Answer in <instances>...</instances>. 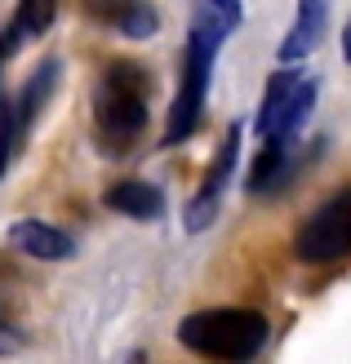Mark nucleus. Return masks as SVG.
<instances>
[{
  "instance_id": "20e7f679",
  "label": "nucleus",
  "mask_w": 351,
  "mask_h": 364,
  "mask_svg": "<svg viewBox=\"0 0 351 364\" xmlns=\"http://www.w3.org/2000/svg\"><path fill=\"white\" fill-rule=\"evenodd\" d=\"M320 98V76L307 71L303 63H281V71L267 80V94L253 116V138L258 142H303V129Z\"/></svg>"
},
{
  "instance_id": "f3484780",
  "label": "nucleus",
  "mask_w": 351,
  "mask_h": 364,
  "mask_svg": "<svg viewBox=\"0 0 351 364\" xmlns=\"http://www.w3.org/2000/svg\"><path fill=\"white\" fill-rule=\"evenodd\" d=\"M9 53H14V49H9V41H5V31H0V67H5ZM0 98H5V94H0Z\"/></svg>"
},
{
  "instance_id": "39448f33",
  "label": "nucleus",
  "mask_w": 351,
  "mask_h": 364,
  "mask_svg": "<svg viewBox=\"0 0 351 364\" xmlns=\"http://www.w3.org/2000/svg\"><path fill=\"white\" fill-rule=\"evenodd\" d=\"M293 258L307 267H334L351 258V182L303 218L298 235H293Z\"/></svg>"
},
{
  "instance_id": "f257e3e1",
  "label": "nucleus",
  "mask_w": 351,
  "mask_h": 364,
  "mask_svg": "<svg viewBox=\"0 0 351 364\" xmlns=\"http://www.w3.org/2000/svg\"><path fill=\"white\" fill-rule=\"evenodd\" d=\"M236 27L240 23L223 5H214V0H196L192 5L187 45H182V58H178V94H174L169 116H164V129H160V151H174V147L196 138L200 120H205V107H209L218 53H223V41Z\"/></svg>"
},
{
  "instance_id": "dca6fc26",
  "label": "nucleus",
  "mask_w": 351,
  "mask_h": 364,
  "mask_svg": "<svg viewBox=\"0 0 351 364\" xmlns=\"http://www.w3.org/2000/svg\"><path fill=\"white\" fill-rule=\"evenodd\" d=\"M342 58L351 63V18H347V23H342Z\"/></svg>"
},
{
  "instance_id": "9d476101",
  "label": "nucleus",
  "mask_w": 351,
  "mask_h": 364,
  "mask_svg": "<svg viewBox=\"0 0 351 364\" xmlns=\"http://www.w3.org/2000/svg\"><path fill=\"white\" fill-rule=\"evenodd\" d=\"M103 205L112 213H125L134 218V223H160L164 213H169V200H164V187L147 178H125V182H112V187L103 191Z\"/></svg>"
},
{
  "instance_id": "1a4fd4ad",
  "label": "nucleus",
  "mask_w": 351,
  "mask_h": 364,
  "mask_svg": "<svg viewBox=\"0 0 351 364\" xmlns=\"http://www.w3.org/2000/svg\"><path fill=\"white\" fill-rule=\"evenodd\" d=\"M5 240H9V249H18L23 258H36V262H67L76 253V240L63 227L45 223V218H14Z\"/></svg>"
},
{
  "instance_id": "2eb2a0df",
  "label": "nucleus",
  "mask_w": 351,
  "mask_h": 364,
  "mask_svg": "<svg viewBox=\"0 0 351 364\" xmlns=\"http://www.w3.org/2000/svg\"><path fill=\"white\" fill-rule=\"evenodd\" d=\"M27 347V338L18 333V324L9 320V311L0 306V355H9V351H23Z\"/></svg>"
},
{
  "instance_id": "ddd939ff",
  "label": "nucleus",
  "mask_w": 351,
  "mask_h": 364,
  "mask_svg": "<svg viewBox=\"0 0 351 364\" xmlns=\"http://www.w3.org/2000/svg\"><path fill=\"white\" fill-rule=\"evenodd\" d=\"M58 5H63V0H18V5H14V23L5 27L9 49L36 41V36H45L53 27V18H58Z\"/></svg>"
},
{
  "instance_id": "7ed1b4c3",
  "label": "nucleus",
  "mask_w": 351,
  "mask_h": 364,
  "mask_svg": "<svg viewBox=\"0 0 351 364\" xmlns=\"http://www.w3.org/2000/svg\"><path fill=\"white\" fill-rule=\"evenodd\" d=\"M267 338H271V320L258 306H205V311L182 316L178 324V342L192 355L227 360V364H245L263 355Z\"/></svg>"
},
{
  "instance_id": "0eeeda50",
  "label": "nucleus",
  "mask_w": 351,
  "mask_h": 364,
  "mask_svg": "<svg viewBox=\"0 0 351 364\" xmlns=\"http://www.w3.org/2000/svg\"><path fill=\"white\" fill-rule=\"evenodd\" d=\"M325 151V142H258V156L249 165L245 191L249 196H281L303 178V169Z\"/></svg>"
},
{
  "instance_id": "f8f14e48",
  "label": "nucleus",
  "mask_w": 351,
  "mask_h": 364,
  "mask_svg": "<svg viewBox=\"0 0 351 364\" xmlns=\"http://www.w3.org/2000/svg\"><path fill=\"white\" fill-rule=\"evenodd\" d=\"M58 76H63V63H58V58H45V63L27 76L23 94L14 98V112H18V129H23V138L36 129V120L45 116V107H49V98H53V89H58Z\"/></svg>"
},
{
  "instance_id": "4468645a",
  "label": "nucleus",
  "mask_w": 351,
  "mask_h": 364,
  "mask_svg": "<svg viewBox=\"0 0 351 364\" xmlns=\"http://www.w3.org/2000/svg\"><path fill=\"white\" fill-rule=\"evenodd\" d=\"M23 142V129H18V112H14V98H0V178L9 173V160Z\"/></svg>"
},
{
  "instance_id": "9b49d317",
  "label": "nucleus",
  "mask_w": 351,
  "mask_h": 364,
  "mask_svg": "<svg viewBox=\"0 0 351 364\" xmlns=\"http://www.w3.org/2000/svg\"><path fill=\"white\" fill-rule=\"evenodd\" d=\"M329 5H334V0H298V14H293V27L285 31L281 49H276V63H303L307 53L325 41Z\"/></svg>"
},
{
  "instance_id": "f03ea898",
  "label": "nucleus",
  "mask_w": 351,
  "mask_h": 364,
  "mask_svg": "<svg viewBox=\"0 0 351 364\" xmlns=\"http://www.w3.org/2000/svg\"><path fill=\"white\" fill-rule=\"evenodd\" d=\"M152 71L134 58H112L98 71L94 85V142L107 160H125L138 156L142 138H147V102H152Z\"/></svg>"
},
{
  "instance_id": "6e6552de",
  "label": "nucleus",
  "mask_w": 351,
  "mask_h": 364,
  "mask_svg": "<svg viewBox=\"0 0 351 364\" xmlns=\"http://www.w3.org/2000/svg\"><path fill=\"white\" fill-rule=\"evenodd\" d=\"M89 23H103L107 31H120L125 41H152L160 31V14L152 0H80Z\"/></svg>"
},
{
  "instance_id": "423d86ee",
  "label": "nucleus",
  "mask_w": 351,
  "mask_h": 364,
  "mask_svg": "<svg viewBox=\"0 0 351 364\" xmlns=\"http://www.w3.org/2000/svg\"><path fill=\"white\" fill-rule=\"evenodd\" d=\"M240 142H245V120H231L223 142H218V151H214V160H209V169H205V178H200L196 196L187 200V209H182V223H187L192 235H200L218 218V209H223V196L236 178V165H240Z\"/></svg>"
}]
</instances>
